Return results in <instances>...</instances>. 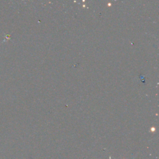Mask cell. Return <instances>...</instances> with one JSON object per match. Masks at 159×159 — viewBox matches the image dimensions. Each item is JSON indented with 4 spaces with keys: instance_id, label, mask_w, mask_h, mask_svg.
<instances>
[{
    "instance_id": "1",
    "label": "cell",
    "mask_w": 159,
    "mask_h": 159,
    "mask_svg": "<svg viewBox=\"0 0 159 159\" xmlns=\"http://www.w3.org/2000/svg\"><path fill=\"white\" fill-rule=\"evenodd\" d=\"M134 158H135V157H134V158H132V159H134Z\"/></svg>"
}]
</instances>
